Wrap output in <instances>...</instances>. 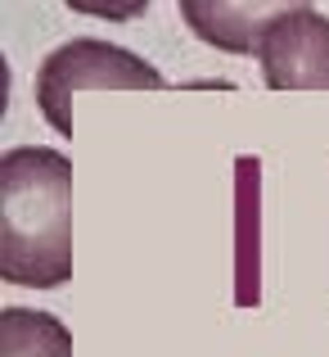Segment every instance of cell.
<instances>
[{
	"label": "cell",
	"instance_id": "obj_6",
	"mask_svg": "<svg viewBox=\"0 0 329 357\" xmlns=\"http://www.w3.org/2000/svg\"><path fill=\"white\" fill-rule=\"evenodd\" d=\"M234 249H239V303H257V158L234 163Z\"/></svg>",
	"mask_w": 329,
	"mask_h": 357
},
{
	"label": "cell",
	"instance_id": "obj_5",
	"mask_svg": "<svg viewBox=\"0 0 329 357\" xmlns=\"http://www.w3.org/2000/svg\"><path fill=\"white\" fill-rule=\"evenodd\" d=\"M0 357H72V335L50 312L5 307L0 312Z\"/></svg>",
	"mask_w": 329,
	"mask_h": 357
},
{
	"label": "cell",
	"instance_id": "obj_2",
	"mask_svg": "<svg viewBox=\"0 0 329 357\" xmlns=\"http://www.w3.org/2000/svg\"><path fill=\"white\" fill-rule=\"evenodd\" d=\"M163 86H167V77L149 59L131 54L127 45L99 41V36H77V41L59 45L36 68L41 118L63 140L72 136V100L81 91H163Z\"/></svg>",
	"mask_w": 329,
	"mask_h": 357
},
{
	"label": "cell",
	"instance_id": "obj_4",
	"mask_svg": "<svg viewBox=\"0 0 329 357\" xmlns=\"http://www.w3.org/2000/svg\"><path fill=\"white\" fill-rule=\"evenodd\" d=\"M289 0H271V5H194L185 0L181 5V18L194 27V36H203L208 45L217 50H234V54H257L262 45V32L280 18Z\"/></svg>",
	"mask_w": 329,
	"mask_h": 357
},
{
	"label": "cell",
	"instance_id": "obj_3",
	"mask_svg": "<svg viewBox=\"0 0 329 357\" xmlns=\"http://www.w3.org/2000/svg\"><path fill=\"white\" fill-rule=\"evenodd\" d=\"M257 63L271 91H329V18L316 5L289 0L262 32Z\"/></svg>",
	"mask_w": 329,
	"mask_h": 357
},
{
	"label": "cell",
	"instance_id": "obj_1",
	"mask_svg": "<svg viewBox=\"0 0 329 357\" xmlns=\"http://www.w3.org/2000/svg\"><path fill=\"white\" fill-rule=\"evenodd\" d=\"M72 276V163L45 145L0 158V280L59 289Z\"/></svg>",
	"mask_w": 329,
	"mask_h": 357
}]
</instances>
